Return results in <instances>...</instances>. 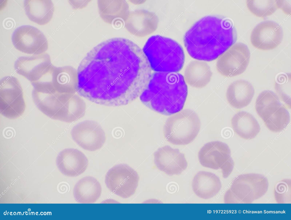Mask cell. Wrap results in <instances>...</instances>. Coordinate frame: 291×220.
<instances>
[{"instance_id":"6da1fadb","label":"cell","mask_w":291,"mask_h":220,"mask_svg":"<svg viewBox=\"0 0 291 220\" xmlns=\"http://www.w3.org/2000/svg\"><path fill=\"white\" fill-rule=\"evenodd\" d=\"M91 52L80 65L82 90L97 104H130L140 97L152 74L146 56L136 44L122 38L110 45L109 52Z\"/></svg>"},{"instance_id":"7a4b0ae2","label":"cell","mask_w":291,"mask_h":220,"mask_svg":"<svg viewBox=\"0 0 291 220\" xmlns=\"http://www.w3.org/2000/svg\"><path fill=\"white\" fill-rule=\"evenodd\" d=\"M236 40L231 21L225 18L207 16L196 22L186 32L184 45L194 59L211 61L221 56Z\"/></svg>"},{"instance_id":"3957f363","label":"cell","mask_w":291,"mask_h":220,"mask_svg":"<svg viewBox=\"0 0 291 220\" xmlns=\"http://www.w3.org/2000/svg\"><path fill=\"white\" fill-rule=\"evenodd\" d=\"M188 93L187 86L182 74L155 71L140 98L150 109L170 116L182 109Z\"/></svg>"},{"instance_id":"277c9868","label":"cell","mask_w":291,"mask_h":220,"mask_svg":"<svg viewBox=\"0 0 291 220\" xmlns=\"http://www.w3.org/2000/svg\"><path fill=\"white\" fill-rule=\"evenodd\" d=\"M32 96L37 108L50 118L70 123L77 116L80 106L78 95L57 92L51 81L31 83Z\"/></svg>"},{"instance_id":"5b68a950","label":"cell","mask_w":291,"mask_h":220,"mask_svg":"<svg viewBox=\"0 0 291 220\" xmlns=\"http://www.w3.org/2000/svg\"><path fill=\"white\" fill-rule=\"evenodd\" d=\"M143 51L152 70L178 73L182 68L185 56L181 46L174 40L159 35L152 36Z\"/></svg>"},{"instance_id":"8992f818","label":"cell","mask_w":291,"mask_h":220,"mask_svg":"<svg viewBox=\"0 0 291 220\" xmlns=\"http://www.w3.org/2000/svg\"><path fill=\"white\" fill-rule=\"evenodd\" d=\"M200 124L199 117L195 111L182 110L167 120L163 127L164 137L174 145L188 144L197 137Z\"/></svg>"},{"instance_id":"52a82bcc","label":"cell","mask_w":291,"mask_h":220,"mask_svg":"<svg viewBox=\"0 0 291 220\" xmlns=\"http://www.w3.org/2000/svg\"><path fill=\"white\" fill-rule=\"evenodd\" d=\"M255 107L257 114L272 132L282 131L290 122L289 112L277 94L272 91L265 90L261 92L256 99Z\"/></svg>"},{"instance_id":"ba28073f","label":"cell","mask_w":291,"mask_h":220,"mask_svg":"<svg viewBox=\"0 0 291 220\" xmlns=\"http://www.w3.org/2000/svg\"><path fill=\"white\" fill-rule=\"evenodd\" d=\"M26 105L22 87L13 76L3 77L0 81V112L10 119H16L23 114Z\"/></svg>"},{"instance_id":"9c48e42d","label":"cell","mask_w":291,"mask_h":220,"mask_svg":"<svg viewBox=\"0 0 291 220\" xmlns=\"http://www.w3.org/2000/svg\"><path fill=\"white\" fill-rule=\"evenodd\" d=\"M139 180L137 172L124 164L116 165L111 168L105 177V183L113 193L124 198L133 195Z\"/></svg>"},{"instance_id":"30bf717a","label":"cell","mask_w":291,"mask_h":220,"mask_svg":"<svg viewBox=\"0 0 291 220\" xmlns=\"http://www.w3.org/2000/svg\"><path fill=\"white\" fill-rule=\"evenodd\" d=\"M198 158L203 166L221 169L224 178L228 176L233 166L229 147L221 141H212L205 144L199 151Z\"/></svg>"},{"instance_id":"8fae6325","label":"cell","mask_w":291,"mask_h":220,"mask_svg":"<svg viewBox=\"0 0 291 220\" xmlns=\"http://www.w3.org/2000/svg\"><path fill=\"white\" fill-rule=\"evenodd\" d=\"M250 52L248 46L236 43L221 56L216 67L222 75L231 77L240 75L246 69L249 63Z\"/></svg>"},{"instance_id":"7c38bea8","label":"cell","mask_w":291,"mask_h":220,"mask_svg":"<svg viewBox=\"0 0 291 220\" xmlns=\"http://www.w3.org/2000/svg\"><path fill=\"white\" fill-rule=\"evenodd\" d=\"M12 40L16 49L26 54H40L45 53L48 49V41L43 33L30 25L17 28L12 34Z\"/></svg>"},{"instance_id":"4fadbf2b","label":"cell","mask_w":291,"mask_h":220,"mask_svg":"<svg viewBox=\"0 0 291 220\" xmlns=\"http://www.w3.org/2000/svg\"><path fill=\"white\" fill-rule=\"evenodd\" d=\"M53 66L47 53L30 56H22L15 62V71L31 83L39 81L43 76L50 74Z\"/></svg>"},{"instance_id":"5bb4252c","label":"cell","mask_w":291,"mask_h":220,"mask_svg":"<svg viewBox=\"0 0 291 220\" xmlns=\"http://www.w3.org/2000/svg\"><path fill=\"white\" fill-rule=\"evenodd\" d=\"M73 140L83 149L95 151L100 149L106 140L105 133L95 121L86 120L74 126L71 131Z\"/></svg>"},{"instance_id":"9a60e30c","label":"cell","mask_w":291,"mask_h":220,"mask_svg":"<svg viewBox=\"0 0 291 220\" xmlns=\"http://www.w3.org/2000/svg\"><path fill=\"white\" fill-rule=\"evenodd\" d=\"M283 37L282 27L277 22L267 20L261 22L252 31L250 36L252 46L261 50L274 49L282 42Z\"/></svg>"},{"instance_id":"2e32d148","label":"cell","mask_w":291,"mask_h":220,"mask_svg":"<svg viewBox=\"0 0 291 220\" xmlns=\"http://www.w3.org/2000/svg\"><path fill=\"white\" fill-rule=\"evenodd\" d=\"M154 161L158 169L169 175L180 174L188 166L184 154L179 149L168 145L159 148L154 153Z\"/></svg>"},{"instance_id":"e0dca14e","label":"cell","mask_w":291,"mask_h":220,"mask_svg":"<svg viewBox=\"0 0 291 220\" xmlns=\"http://www.w3.org/2000/svg\"><path fill=\"white\" fill-rule=\"evenodd\" d=\"M127 30L132 34L139 37L147 36L157 29L158 18L154 13L144 9H138L129 12L125 20Z\"/></svg>"},{"instance_id":"ac0fdd59","label":"cell","mask_w":291,"mask_h":220,"mask_svg":"<svg viewBox=\"0 0 291 220\" xmlns=\"http://www.w3.org/2000/svg\"><path fill=\"white\" fill-rule=\"evenodd\" d=\"M57 162L61 171L65 175L71 177L78 176L84 172L88 163L83 153L72 148H66L60 152Z\"/></svg>"},{"instance_id":"d6986e66","label":"cell","mask_w":291,"mask_h":220,"mask_svg":"<svg viewBox=\"0 0 291 220\" xmlns=\"http://www.w3.org/2000/svg\"><path fill=\"white\" fill-rule=\"evenodd\" d=\"M51 75L53 88L62 93H74L78 91L77 71L70 66H54Z\"/></svg>"},{"instance_id":"ffe728a7","label":"cell","mask_w":291,"mask_h":220,"mask_svg":"<svg viewBox=\"0 0 291 220\" xmlns=\"http://www.w3.org/2000/svg\"><path fill=\"white\" fill-rule=\"evenodd\" d=\"M254 94V87L249 82L238 80L231 83L226 92L227 100L232 107L241 109L251 102Z\"/></svg>"},{"instance_id":"44dd1931","label":"cell","mask_w":291,"mask_h":220,"mask_svg":"<svg viewBox=\"0 0 291 220\" xmlns=\"http://www.w3.org/2000/svg\"><path fill=\"white\" fill-rule=\"evenodd\" d=\"M222 185L219 178L214 174L205 171L198 172L192 182V188L196 194L203 199L213 197L220 191Z\"/></svg>"},{"instance_id":"7402d4cb","label":"cell","mask_w":291,"mask_h":220,"mask_svg":"<svg viewBox=\"0 0 291 220\" xmlns=\"http://www.w3.org/2000/svg\"><path fill=\"white\" fill-rule=\"evenodd\" d=\"M212 75L210 67L207 63L195 60L190 62L186 66L184 77L186 83L190 86L202 88L209 83Z\"/></svg>"},{"instance_id":"603a6c76","label":"cell","mask_w":291,"mask_h":220,"mask_svg":"<svg viewBox=\"0 0 291 220\" xmlns=\"http://www.w3.org/2000/svg\"><path fill=\"white\" fill-rule=\"evenodd\" d=\"M24 7L28 18L40 25L51 21L54 11V5L50 0H24Z\"/></svg>"},{"instance_id":"cb8c5ba5","label":"cell","mask_w":291,"mask_h":220,"mask_svg":"<svg viewBox=\"0 0 291 220\" xmlns=\"http://www.w3.org/2000/svg\"><path fill=\"white\" fill-rule=\"evenodd\" d=\"M102 191L101 184L95 178L86 176L80 179L73 190L75 200L80 203H93L100 197Z\"/></svg>"},{"instance_id":"d4e9b609","label":"cell","mask_w":291,"mask_h":220,"mask_svg":"<svg viewBox=\"0 0 291 220\" xmlns=\"http://www.w3.org/2000/svg\"><path fill=\"white\" fill-rule=\"evenodd\" d=\"M234 132L241 137L247 140L254 138L259 132L258 122L251 114L245 111L236 114L231 120Z\"/></svg>"},{"instance_id":"484cf974","label":"cell","mask_w":291,"mask_h":220,"mask_svg":"<svg viewBox=\"0 0 291 220\" xmlns=\"http://www.w3.org/2000/svg\"><path fill=\"white\" fill-rule=\"evenodd\" d=\"M278 0H248L246 1L250 11L257 17L264 18L273 14L278 9Z\"/></svg>"},{"instance_id":"4316f807","label":"cell","mask_w":291,"mask_h":220,"mask_svg":"<svg viewBox=\"0 0 291 220\" xmlns=\"http://www.w3.org/2000/svg\"><path fill=\"white\" fill-rule=\"evenodd\" d=\"M291 81L289 82L288 76L281 74L278 76L275 87L277 92L283 101L291 107Z\"/></svg>"},{"instance_id":"83f0119b","label":"cell","mask_w":291,"mask_h":220,"mask_svg":"<svg viewBox=\"0 0 291 220\" xmlns=\"http://www.w3.org/2000/svg\"><path fill=\"white\" fill-rule=\"evenodd\" d=\"M278 9H281L286 15H290L291 2L286 0H278Z\"/></svg>"},{"instance_id":"f1b7e54d","label":"cell","mask_w":291,"mask_h":220,"mask_svg":"<svg viewBox=\"0 0 291 220\" xmlns=\"http://www.w3.org/2000/svg\"><path fill=\"white\" fill-rule=\"evenodd\" d=\"M288 189L287 184L284 182H281L277 184L275 187L276 192L279 194H282L286 192Z\"/></svg>"}]
</instances>
